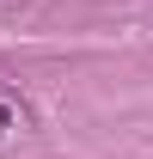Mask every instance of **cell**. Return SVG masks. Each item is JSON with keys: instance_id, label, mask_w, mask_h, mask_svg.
<instances>
[{"instance_id": "1", "label": "cell", "mask_w": 153, "mask_h": 159, "mask_svg": "<svg viewBox=\"0 0 153 159\" xmlns=\"http://www.w3.org/2000/svg\"><path fill=\"white\" fill-rule=\"evenodd\" d=\"M31 135H37V110H31V98L12 92V86H0V159L19 153V147H31Z\"/></svg>"}]
</instances>
